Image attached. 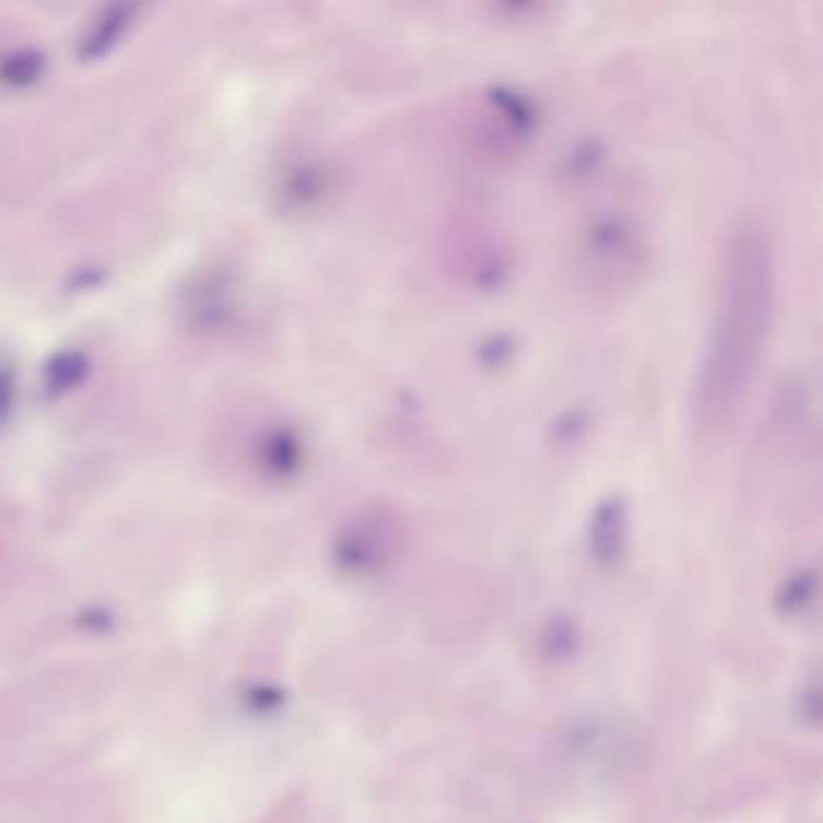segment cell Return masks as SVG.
Here are the masks:
<instances>
[{
  "mask_svg": "<svg viewBox=\"0 0 823 823\" xmlns=\"http://www.w3.org/2000/svg\"><path fill=\"white\" fill-rule=\"evenodd\" d=\"M775 299L773 239L749 220L729 235L722 251L710 336L693 391V421L703 433L727 431L744 409L768 348Z\"/></svg>",
  "mask_w": 823,
  "mask_h": 823,
  "instance_id": "obj_1",
  "label": "cell"
},
{
  "mask_svg": "<svg viewBox=\"0 0 823 823\" xmlns=\"http://www.w3.org/2000/svg\"><path fill=\"white\" fill-rule=\"evenodd\" d=\"M583 259L585 273L595 287H628L645 263L643 235L621 215L601 217L587 230Z\"/></svg>",
  "mask_w": 823,
  "mask_h": 823,
  "instance_id": "obj_2",
  "label": "cell"
},
{
  "mask_svg": "<svg viewBox=\"0 0 823 823\" xmlns=\"http://www.w3.org/2000/svg\"><path fill=\"white\" fill-rule=\"evenodd\" d=\"M625 534H628V507L621 497H607L589 525V546H592L595 559L599 563H616L625 546Z\"/></svg>",
  "mask_w": 823,
  "mask_h": 823,
  "instance_id": "obj_3",
  "label": "cell"
},
{
  "mask_svg": "<svg viewBox=\"0 0 823 823\" xmlns=\"http://www.w3.org/2000/svg\"><path fill=\"white\" fill-rule=\"evenodd\" d=\"M136 13L133 5H114L107 13H102L95 25L87 30L83 37V46H80V54L85 58H97L102 54H107L116 39H121L126 30L131 25V15Z\"/></svg>",
  "mask_w": 823,
  "mask_h": 823,
  "instance_id": "obj_4",
  "label": "cell"
}]
</instances>
